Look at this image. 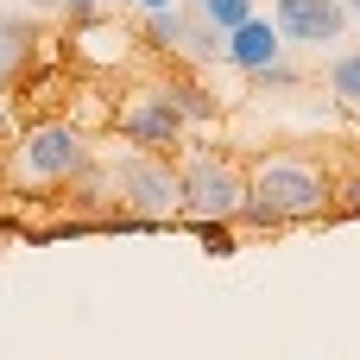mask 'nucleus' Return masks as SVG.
<instances>
[{
	"instance_id": "1",
	"label": "nucleus",
	"mask_w": 360,
	"mask_h": 360,
	"mask_svg": "<svg viewBox=\"0 0 360 360\" xmlns=\"http://www.w3.org/2000/svg\"><path fill=\"white\" fill-rule=\"evenodd\" d=\"M329 202V184H323V171H310V165H297V158H266L259 171H253V184H247V221H297V215H316Z\"/></svg>"
},
{
	"instance_id": "2",
	"label": "nucleus",
	"mask_w": 360,
	"mask_h": 360,
	"mask_svg": "<svg viewBox=\"0 0 360 360\" xmlns=\"http://www.w3.org/2000/svg\"><path fill=\"white\" fill-rule=\"evenodd\" d=\"M177 209L196 221H228L247 209V177L228 158H196L190 171H177Z\"/></svg>"
},
{
	"instance_id": "3",
	"label": "nucleus",
	"mask_w": 360,
	"mask_h": 360,
	"mask_svg": "<svg viewBox=\"0 0 360 360\" xmlns=\"http://www.w3.org/2000/svg\"><path fill=\"white\" fill-rule=\"evenodd\" d=\"M272 32L285 44H335L348 32L342 0H272Z\"/></svg>"
},
{
	"instance_id": "4",
	"label": "nucleus",
	"mask_w": 360,
	"mask_h": 360,
	"mask_svg": "<svg viewBox=\"0 0 360 360\" xmlns=\"http://www.w3.org/2000/svg\"><path fill=\"white\" fill-rule=\"evenodd\" d=\"M114 184H120V202H127L133 215H171V209H177V171H171V165L127 158V165L114 171Z\"/></svg>"
},
{
	"instance_id": "5",
	"label": "nucleus",
	"mask_w": 360,
	"mask_h": 360,
	"mask_svg": "<svg viewBox=\"0 0 360 360\" xmlns=\"http://www.w3.org/2000/svg\"><path fill=\"white\" fill-rule=\"evenodd\" d=\"M82 165H89V146H82L76 127H63V120L32 127V139H25V171H32V177H70V171H82Z\"/></svg>"
},
{
	"instance_id": "6",
	"label": "nucleus",
	"mask_w": 360,
	"mask_h": 360,
	"mask_svg": "<svg viewBox=\"0 0 360 360\" xmlns=\"http://www.w3.org/2000/svg\"><path fill=\"white\" fill-rule=\"evenodd\" d=\"M146 32L158 38V44H171V51H184V57H221V32L196 13V6H171V13H152L146 19Z\"/></svg>"
},
{
	"instance_id": "7",
	"label": "nucleus",
	"mask_w": 360,
	"mask_h": 360,
	"mask_svg": "<svg viewBox=\"0 0 360 360\" xmlns=\"http://www.w3.org/2000/svg\"><path fill=\"white\" fill-rule=\"evenodd\" d=\"M120 133H127L133 146H171V139L184 133V114L165 101V89H152L146 101H133V108L120 114Z\"/></svg>"
},
{
	"instance_id": "8",
	"label": "nucleus",
	"mask_w": 360,
	"mask_h": 360,
	"mask_svg": "<svg viewBox=\"0 0 360 360\" xmlns=\"http://www.w3.org/2000/svg\"><path fill=\"white\" fill-rule=\"evenodd\" d=\"M221 57L234 63V70H266V63H285V38L272 32V19H247L240 32H228L221 38Z\"/></svg>"
},
{
	"instance_id": "9",
	"label": "nucleus",
	"mask_w": 360,
	"mask_h": 360,
	"mask_svg": "<svg viewBox=\"0 0 360 360\" xmlns=\"http://www.w3.org/2000/svg\"><path fill=\"white\" fill-rule=\"evenodd\" d=\"M196 13H202V19H209L221 38H228V32H240L247 19H259V13H253V0H202Z\"/></svg>"
},
{
	"instance_id": "10",
	"label": "nucleus",
	"mask_w": 360,
	"mask_h": 360,
	"mask_svg": "<svg viewBox=\"0 0 360 360\" xmlns=\"http://www.w3.org/2000/svg\"><path fill=\"white\" fill-rule=\"evenodd\" d=\"M329 89H335V101H354L360 108V51H342L329 63Z\"/></svg>"
},
{
	"instance_id": "11",
	"label": "nucleus",
	"mask_w": 360,
	"mask_h": 360,
	"mask_svg": "<svg viewBox=\"0 0 360 360\" xmlns=\"http://www.w3.org/2000/svg\"><path fill=\"white\" fill-rule=\"evenodd\" d=\"M165 101H171L184 120H209V114H215V101H209L202 89H190V82H171V89H165Z\"/></svg>"
},
{
	"instance_id": "12",
	"label": "nucleus",
	"mask_w": 360,
	"mask_h": 360,
	"mask_svg": "<svg viewBox=\"0 0 360 360\" xmlns=\"http://www.w3.org/2000/svg\"><path fill=\"white\" fill-rule=\"evenodd\" d=\"M247 82H253V89H291L297 76H291V63H266V70H253Z\"/></svg>"
},
{
	"instance_id": "13",
	"label": "nucleus",
	"mask_w": 360,
	"mask_h": 360,
	"mask_svg": "<svg viewBox=\"0 0 360 360\" xmlns=\"http://www.w3.org/2000/svg\"><path fill=\"white\" fill-rule=\"evenodd\" d=\"M202 240H209V253H234V234H228V221H202Z\"/></svg>"
},
{
	"instance_id": "14",
	"label": "nucleus",
	"mask_w": 360,
	"mask_h": 360,
	"mask_svg": "<svg viewBox=\"0 0 360 360\" xmlns=\"http://www.w3.org/2000/svg\"><path fill=\"white\" fill-rule=\"evenodd\" d=\"M63 6H70L76 19H95V0H63Z\"/></svg>"
},
{
	"instance_id": "15",
	"label": "nucleus",
	"mask_w": 360,
	"mask_h": 360,
	"mask_svg": "<svg viewBox=\"0 0 360 360\" xmlns=\"http://www.w3.org/2000/svg\"><path fill=\"white\" fill-rule=\"evenodd\" d=\"M133 6H146V19H152V13H171L177 0H133Z\"/></svg>"
},
{
	"instance_id": "16",
	"label": "nucleus",
	"mask_w": 360,
	"mask_h": 360,
	"mask_svg": "<svg viewBox=\"0 0 360 360\" xmlns=\"http://www.w3.org/2000/svg\"><path fill=\"white\" fill-rule=\"evenodd\" d=\"M342 202H348V209H360V177L348 184V190H342Z\"/></svg>"
},
{
	"instance_id": "17",
	"label": "nucleus",
	"mask_w": 360,
	"mask_h": 360,
	"mask_svg": "<svg viewBox=\"0 0 360 360\" xmlns=\"http://www.w3.org/2000/svg\"><path fill=\"white\" fill-rule=\"evenodd\" d=\"M19 6H63V0H19Z\"/></svg>"
},
{
	"instance_id": "18",
	"label": "nucleus",
	"mask_w": 360,
	"mask_h": 360,
	"mask_svg": "<svg viewBox=\"0 0 360 360\" xmlns=\"http://www.w3.org/2000/svg\"><path fill=\"white\" fill-rule=\"evenodd\" d=\"M177 6H202V0H177Z\"/></svg>"
},
{
	"instance_id": "19",
	"label": "nucleus",
	"mask_w": 360,
	"mask_h": 360,
	"mask_svg": "<svg viewBox=\"0 0 360 360\" xmlns=\"http://www.w3.org/2000/svg\"><path fill=\"white\" fill-rule=\"evenodd\" d=\"M342 6H354V13H360V0H342Z\"/></svg>"
}]
</instances>
